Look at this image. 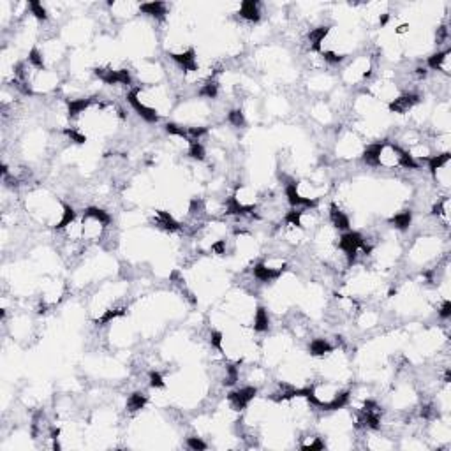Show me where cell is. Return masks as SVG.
Returning <instances> with one entry per match:
<instances>
[{
    "label": "cell",
    "mask_w": 451,
    "mask_h": 451,
    "mask_svg": "<svg viewBox=\"0 0 451 451\" xmlns=\"http://www.w3.org/2000/svg\"><path fill=\"white\" fill-rule=\"evenodd\" d=\"M261 7L263 6L259 2H243V4H240L238 14H240V18L245 20V22L258 23L259 20H261V14H263Z\"/></svg>",
    "instance_id": "cell-2"
},
{
    "label": "cell",
    "mask_w": 451,
    "mask_h": 451,
    "mask_svg": "<svg viewBox=\"0 0 451 451\" xmlns=\"http://www.w3.org/2000/svg\"><path fill=\"white\" fill-rule=\"evenodd\" d=\"M187 444H189V448H192V449H205L206 448V444L201 441V437H189Z\"/></svg>",
    "instance_id": "cell-8"
},
{
    "label": "cell",
    "mask_w": 451,
    "mask_h": 451,
    "mask_svg": "<svg viewBox=\"0 0 451 451\" xmlns=\"http://www.w3.org/2000/svg\"><path fill=\"white\" fill-rule=\"evenodd\" d=\"M256 393H258V388L256 386H243L231 391L229 395H227L231 409H233V411H243V409H247V405L256 399Z\"/></svg>",
    "instance_id": "cell-1"
},
{
    "label": "cell",
    "mask_w": 451,
    "mask_h": 451,
    "mask_svg": "<svg viewBox=\"0 0 451 451\" xmlns=\"http://www.w3.org/2000/svg\"><path fill=\"white\" fill-rule=\"evenodd\" d=\"M411 221H412V213L409 212V210H405V212H400L396 213L395 217L391 219V224H395L396 229H409V226H411Z\"/></svg>",
    "instance_id": "cell-6"
},
{
    "label": "cell",
    "mask_w": 451,
    "mask_h": 451,
    "mask_svg": "<svg viewBox=\"0 0 451 451\" xmlns=\"http://www.w3.org/2000/svg\"><path fill=\"white\" fill-rule=\"evenodd\" d=\"M227 122L231 123L233 127H243L245 125V115H243V111L240 110H231L229 113H227Z\"/></svg>",
    "instance_id": "cell-7"
},
{
    "label": "cell",
    "mask_w": 451,
    "mask_h": 451,
    "mask_svg": "<svg viewBox=\"0 0 451 451\" xmlns=\"http://www.w3.org/2000/svg\"><path fill=\"white\" fill-rule=\"evenodd\" d=\"M335 347L330 344L328 338H314L309 346V351L312 356H326V354L333 353Z\"/></svg>",
    "instance_id": "cell-3"
},
{
    "label": "cell",
    "mask_w": 451,
    "mask_h": 451,
    "mask_svg": "<svg viewBox=\"0 0 451 451\" xmlns=\"http://www.w3.org/2000/svg\"><path fill=\"white\" fill-rule=\"evenodd\" d=\"M145 404H147V395H145V393H139V391L132 393V395H129V399H127V411L138 412L145 407Z\"/></svg>",
    "instance_id": "cell-5"
},
{
    "label": "cell",
    "mask_w": 451,
    "mask_h": 451,
    "mask_svg": "<svg viewBox=\"0 0 451 451\" xmlns=\"http://www.w3.org/2000/svg\"><path fill=\"white\" fill-rule=\"evenodd\" d=\"M268 328H270V316H268V310L259 307L254 314V332L263 333V332H268Z\"/></svg>",
    "instance_id": "cell-4"
}]
</instances>
